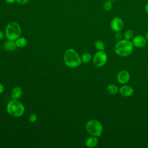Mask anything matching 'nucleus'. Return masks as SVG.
I'll return each instance as SVG.
<instances>
[{"instance_id": "obj_1", "label": "nucleus", "mask_w": 148, "mask_h": 148, "mask_svg": "<svg viewBox=\"0 0 148 148\" xmlns=\"http://www.w3.org/2000/svg\"><path fill=\"white\" fill-rule=\"evenodd\" d=\"M134 49V46L129 40L121 39L114 46L115 53L120 57H127L130 56Z\"/></svg>"}, {"instance_id": "obj_2", "label": "nucleus", "mask_w": 148, "mask_h": 148, "mask_svg": "<svg viewBox=\"0 0 148 148\" xmlns=\"http://www.w3.org/2000/svg\"><path fill=\"white\" fill-rule=\"evenodd\" d=\"M64 61L66 66L69 68H76L82 62L81 57L77 51L73 49H69L65 51L64 55Z\"/></svg>"}, {"instance_id": "obj_3", "label": "nucleus", "mask_w": 148, "mask_h": 148, "mask_svg": "<svg viewBox=\"0 0 148 148\" xmlns=\"http://www.w3.org/2000/svg\"><path fill=\"white\" fill-rule=\"evenodd\" d=\"M6 110L10 116L14 117H18L23 114L24 107L17 99H12L8 102Z\"/></svg>"}, {"instance_id": "obj_4", "label": "nucleus", "mask_w": 148, "mask_h": 148, "mask_svg": "<svg viewBox=\"0 0 148 148\" xmlns=\"http://www.w3.org/2000/svg\"><path fill=\"white\" fill-rule=\"evenodd\" d=\"M21 34V29L20 25L14 21L9 23L5 28V35L8 40H16Z\"/></svg>"}, {"instance_id": "obj_5", "label": "nucleus", "mask_w": 148, "mask_h": 148, "mask_svg": "<svg viewBox=\"0 0 148 148\" xmlns=\"http://www.w3.org/2000/svg\"><path fill=\"white\" fill-rule=\"evenodd\" d=\"M86 129L87 132L91 136L98 137L102 133L103 126L99 121L93 119L87 122Z\"/></svg>"}, {"instance_id": "obj_6", "label": "nucleus", "mask_w": 148, "mask_h": 148, "mask_svg": "<svg viewBox=\"0 0 148 148\" xmlns=\"http://www.w3.org/2000/svg\"><path fill=\"white\" fill-rule=\"evenodd\" d=\"M108 61V56L104 51L96 52L93 57V63L97 67L104 66Z\"/></svg>"}, {"instance_id": "obj_7", "label": "nucleus", "mask_w": 148, "mask_h": 148, "mask_svg": "<svg viewBox=\"0 0 148 148\" xmlns=\"http://www.w3.org/2000/svg\"><path fill=\"white\" fill-rule=\"evenodd\" d=\"M111 29L114 32L121 31L124 27V23L123 20L119 17H113L110 23Z\"/></svg>"}, {"instance_id": "obj_8", "label": "nucleus", "mask_w": 148, "mask_h": 148, "mask_svg": "<svg viewBox=\"0 0 148 148\" xmlns=\"http://www.w3.org/2000/svg\"><path fill=\"white\" fill-rule=\"evenodd\" d=\"M131 42L134 47L137 48H142L146 45L147 40L146 38L142 35H136L134 36Z\"/></svg>"}, {"instance_id": "obj_9", "label": "nucleus", "mask_w": 148, "mask_h": 148, "mask_svg": "<svg viewBox=\"0 0 148 148\" xmlns=\"http://www.w3.org/2000/svg\"><path fill=\"white\" fill-rule=\"evenodd\" d=\"M130 79V73L125 70L120 71L117 75V82L121 84H125Z\"/></svg>"}, {"instance_id": "obj_10", "label": "nucleus", "mask_w": 148, "mask_h": 148, "mask_svg": "<svg viewBox=\"0 0 148 148\" xmlns=\"http://www.w3.org/2000/svg\"><path fill=\"white\" fill-rule=\"evenodd\" d=\"M134 88L132 86L129 85L124 84L119 90V94L124 97H129L134 93Z\"/></svg>"}, {"instance_id": "obj_11", "label": "nucleus", "mask_w": 148, "mask_h": 148, "mask_svg": "<svg viewBox=\"0 0 148 148\" xmlns=\"http://www.w3.org/2000/svg\"><path fill=\"white\" fill-rule=\"evenodd\" d=\"M98 143V140L96 136H91L90 137H88L85 142V144L86 146L88 147H95Z\"/></svg>"}, {"instance_id": "obj_12", "label": "nucleus", "mask_w": 148, "mask_h": 148, "mask_svg": "<svg viewBox=\"0 0 148 148\" xmlns=\"http://www.w3.org/2000/svg\"><path fill=\"white\" fill-rule=\"evenodd\" d=\"M17 47L16 42L14 40H8L6 41L4 44V49L8 51H13L16 50Z\"/></svg>"}, {"instance_id": "obj_13", "label": "nucleus", "mask_w": 148, "mask_h": 148, "mask_svg": "<svg viewBox=\"0 0 148 148\" xmlns=\"http://www.w3.org/2000/svg\"><path fill=\"white\" fill-rule=\"evenodd\" d=\"M22 94H23V90L20 87H16L12 90L11 97L12 99H18L21 97Z\"/></svg>"}, {"instance_id": "obj_14", "label": "nucleus", "mask_w": 148, "mask_h": 148, "mask_svg": "<svg viewBox=\"0 0 148 148\" xmlns=\"http://www.w3.org/2000/svg\"><path fill=\"white\" fill-rule=\"evenodd\" d=\"M118 87L114 84H109L107 87V91L110 95H114L117 94L119 91Z\"/></svg>"}, {"instance_id": "obj_15", "label": "nucleus", "mask_w": 148, "mask_h": 148, "mask_svg": "<svg viewBox=\"0 0 148 148\" xmlns=\"http://www.w3.org/2000/svg\"><path fill=\"white\" fill-rule=\"evenodd\" d=\"M16 44L18 47H24L27 44V40L23 37H19L16 40Z\"/></svg>"}, {"instance_id": "obj_16", "label": "nucleus", "mask_w": 148, "mask_h": 148, "mask_svg": "<svg viewBox=\"0 0 148 148\" xmlns=\"http://www.w3.org/2000/svg\"><path fill=\"white\" fill-rule=\"evenodd\" d=\"M91 60V55L89 53H84L81 57V60L83 63H88Z\"/></svg>"}, {"instance_id": "obj_17", "label": "nucleus", "mask_w": 148, "mask_h": 148, "mask_svg": "<svg viewBox=\"0 0 148 148\" xmlns=\"http://www.w3.org/2000/svg\"><path fill=\"white\" fill-rule=\"evenodd\" d=\"M95 47L98 51H103L105 49V43L101 40H98L95 42Z\"/></svg>"}, {"instance_id": "obj_18", "label": "nucleus", "mask_w": 148, "mask_h": 148, "mask_svg": "<svg viewBox=\"0 0 148 148\" xmlns=\"http://www.w3.org/2000/svg\"><path fill=\"white\" fill-rule=\"evenodd\" d=\"M134 32L133 31L132 29H127L124 34V37L125 38V39L127 40H130L131 39H132L134 38Z\"/></svg>"}, {"instance_id": "obj_19", "label": "nucleus", "mask_w": 148, "mask_h": 148, "mask_svg": "<svg viewBox=\"0 0 148 148\" xmlns=\"http://www.w3.org/2000/svg\"><path fill=\"white\" fill-rule=\"evenodd\" d=\"M112 7H113L112 1H111L110 0L106 1L103 5V8L104 10L106 11H109L110 10L112 9Z\"/></svg>"}, {"instance_id": "obj_20", "label": "nucleus", "mask_w": 148, "mask_h": 148, "mask_svg": "<svg viewBox=\"0 0 148 148\" xmlns=\"http://www.w3.org/2000/svg\"><path fill=\"white\" fill-rule=\"evenodd\" d=\"M36 120H37V116L35 114H31L29 117V120L31 123H34L36 121Z\"/></svg>"}, {"instance_id": "obj_21", "label": "nucleus", "mask_w": 148, "mask_h": 148, "mask_svg": "<svg viewBox=\"0 0 148 148\" xmlns=\"http://www.w3.org/2000/svg\"><path fill=\"white\" fill-rule=\"evenodd\" d=\"M114 37L115 38L118 40H120L122 39L123 38V35L120 32V31H119V32H115V34H114Z\"/></svg>"}, {"instance_id": "obj_22", "label": "nucleus", "mask_w": 148, "mask_h": 148, "mask_svg": "<svg viewBox=\"0 0 148 148\" xmlns=\"http://www.w3.org/2000/svg\"><path fill=\"white\" fill-rule=\"evenodd\" d=\"M29 0H16V2L20 5H24L27 3Z\"/></svg>"}, {"instance_id": "obj_23", "label": "nucleus", "mask_w": 148, "mask_h": 148, "mask_svg": "<svg viewBox=\"0 0 148 148\" xmlns=\"http://www.w3.org/2000/svg\"><path fill=\"white\" fill-rule=\"evenodd\" d=\"M5 2H6L8 4H12L16 2V0H5Z\"/></svg>"}, {"instance_id": "obj_24", "label": "nucleus", "mask_w": 148, "mask_h": 148, "mask_svg": "<svg viewBox=\"0 0 148 148\" xmlns=\"http://www.w3.org/2000/svg\"><path fill=\"white\" fill-rule=\"evenodd\" d=\"M3 90H4L3 86L0 83V94L3 92Z\"/></svg>"}, {"instance_id": "obj_25", "label": "nucleus", "mask_w": 148, "mask_h": 148, "mask_svg": "<svg viewBox=\"0 0 148 148\" xmlns=\"http://www.w3.org/2000/svg\"><path fill=\"white\" fill-rule=\"evenodd\" d=\"M3 38H4L3 33L2 32V31H1L0 30V40H1V39H3Z\"/></svg>"}, {"instance_id": "obj_26", "label": "nucleus", "mask_w": 148, "mask_h": 148, "mask_svg": "<svg viewBox=\"0 0 148 148\" xmlns=\"http://www.w3.org/2000/svg\"><path fill=\"white\" fill-rule=\"evenodd\" d=\"M145 11H146V13L148 14V3L145 6Z\"/></svg>"}, {"instance_id": "obj_27", "label": "nucleus", "mask_w": 148, "mask_h": 148, "mask_svg": "<svg viewBox=\"0 0 148 148\" xmlns=\"http://www.w3.org/2000/svg\"><path fill=\"white\" fill-rule=\"evenodd\" d=\"M145 38H146V40H147V42H148V31H147V32H146V34Z\"/></svg>"}, {"instance_id": "obj_28", "label": "nucleus", "mask_w": 148, "mask_h": 148, "mask_svg": "<svg viewBox=\"0 0 148 148\" xmlns=\"http://www.w3.org/2000/svg\"><path fill=\"white\" fill-rule=\"evenodd\" d=\"M110 1H116V0H110Z\"/></svg>"}]
</instances>
